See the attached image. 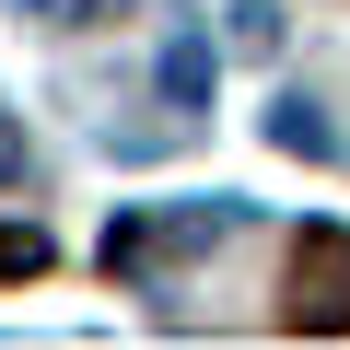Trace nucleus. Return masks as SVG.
Returning a JSON list of instances; mask_svg holds the SVG:
<instances>
[{"label":"nucleus","instance_id":"nucleus-6","mask_svg":"<svg viewBox=\"0 0 350 350\" xmlns=\"http://www.w3.org/2000/svg\"><path fill=\"white\" fill-rule=\"evenodd\" d=\"M24 175V117H0V187Z\"/></svg>","mask_w":350,"mask_h":350},{"label":"nucleus","instance_id":"nucleus-2","mask_svg":"<svg viewBox=\"0 0 350 350\" xmlns=\"http://www.w3.org/2000/svg\"><path fill=\"white\" fill-rule=\"evenodd\" d=\"M152 82H163V105H175V117H199V105H211V82H222L211 36H199V24H175V36H163V70H152Z\"/></svg>","mask_w":350,"mask_h":350},{"label":"nucleus","instance_id":"nucleus-1","mask_svg":"<svg viewBox=\"0 0 350 350\" xmlns=\"http://www.w3.org/2000/svg\"><path fill=\"white\" fill-rule=\"evenodd\" d=\"M234 234V199H187V211H163V222H117L105 234V269H152L163 245H222Z\"/></svg>","mask_w":350,"mask_h":350},{"label":"nucleus","instance_id":"nucleus-3","mask_svg":"<svg viewBox=\"0 0 350 350\" xmlns=\"http://www.w3.org/2000/svg\"><path fill=\"white\" fill-rule=\"evenodd\" d=\"M269 140H280V152H338V117H327L315 94H280V105H269Z\"/></svg>","mask_w":350,"mask_h":350},{"label":"nucleus","instance_id":"nucleus-4","mask_svg":"<svg viewBox=\"0 0 350 350\" xmlns=\"http://www.w3.org/2000/svg\"><path fill=\"white\" fill-rule=\"evenodd\" d=\"M47 269V234L36 222H0V280H36Z\"/></svg>","mask_w":350,"mask_h":350},{"label":"nucleus","instance_id":"nucleus-5","mask_svg":"<svg viewBox=\"0 0 350 350\" xmlns=\"http://www.w3.org/2000/svg\"><path fill=\"white\" fill-rule=\"evenodd\" d=\"M24 24H94V12H117V0H12Z\"/></svg>","mask_w":350,"mask_h":350}]
</instances>
